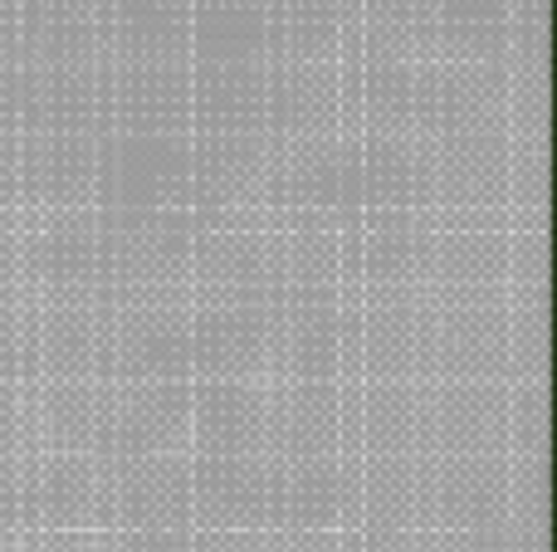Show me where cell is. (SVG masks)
Listing matches in <instances>:
<instances>
[{
	"label": "cell",
	"mask_w": 557,
	"mask_h": 552,
	"mask_svg": "<svg viewBox=\"0 0 557 552\" xmlns=\"http://www.w3.org/2000/svg\"><path fill=\"white\" fill-rule=\"evenodd\" d=\"M288 552H352V548H288Z\"/></svg>",
	"instance_id": "cell-56"
},
{
	"label": "cell",
	"mask_w": 557,
	"mask_h": 552,
	"mask_svg": "<svg viewBox=\"0 0 557 552\" xmlns=\"http://www.w3.org/2000/svg\"><path fill=\"white\" fill-rule=\"evenodd\" d=\"M108 552H191V548H117V543H103Z\"/></svg>",
	"instance_id": "cell-54"
},
{
	"label": "cell",
	"mask_w": 557,
	"mask_h": 552,
	"mask_svg": "<svg viewBox=\"0 0 557 552\" xmlns=\"http://www.w3.org/2000/svg\"><path fill=\"white\" fill-rule=\"evenodd\" d=\"M347 313L352 303H270V381L323 387L347 381Z\"/></svg>",
	"instance_id": "cell-22"
},
{
	"label": "cell",
	"mask_w": 557,
	"mask_h": 552,
	"mask_svg": "<svg viewBox=\"0 0 557 552\" xmlns=\"http://www.w3.org/2000/svg\"><path fill=\"white\" fill-rule=\"evenodd\" d=\"M98 538L117 548H191V460L103 465Z\"/></svg>",
	"instance_id": "cell-2"
},
{
	"label": "cell",
	"mask_w": 557,
	"mask_h": 552,
	"mask_svg": "<svg viewBox=\"0 0 557 552\" xmlns=\"http://www.w3.org/2000/svg\"><path fill=\"white\" fill-rule=\"evenodd\" d=\"M98 137L20 133V211H94Z\"/></svg>",
	"instance_id": "cell-34"
},
{
	"label": "cell",
	"mask_w": 557,
	"mask_h": 552,
	"mask_svg": "<svg viewBox=\"0 0 557 552\" xmlns=\"http://www.w3.org/2000/svg\"><path fill=\"white\" fill-rule=\"evenodd\" d=\"M504 552H548V460H509Z\"/></svg>",
	"instance_id": "cell-41"
},
{
	"label": "cell",
	"mask_w": 557,
	"mask_h": 552,
	"mask_svg": "<svg viewBox=\"0 0 557 552\" xmlns=\"http://www.w3.org/2000/svg\"><path fill=\"white\" fill-rule=\"evenodd\" d=\"M416 133H357V215H416Z\"/></svg>",
	"instance_id": "cell-38"
},
{
	"label": "cell",
	"mask_w": 557,
	"mask_h": 552,
	"mask_svg": "<svg viewBox=\"0 0 557 552\" xmlns=\"http://www.w3.org/2000/svg\"><path fill=\"white\" fill-rule=\"evenodd\" d=\"M191 68H264V0H196Z\"/></svg>",
	"instance_id": "cell-40"
},
{
	"label": "cell",
	"mask_w": 557,
	"mask_h": 552,
	"mask_svg": "<svg viewBox=\"0 0 557 552\" xmlns=\"http://www.w3.org/2000/svg\"><path fill=\"white\" fill-rule=\"evenodd\" d=\"M0 552H20V548H0Z\"/></svg>",
	"instance_id": "cell-58"
},
{
	"label": "cell",
	"mask_w": 557,
	"mask_h": 552,
	"mask_svg": "<svg viewBox=\"0 0 557 552\" xmlns=\"http://www.w3.org/2000/svg\"><path fill=\"white\" fill-rule=\"evenodd\" d=\"M347 299L343 230L270 221V303Z\"/></svg>",
	"instance_id": "cell-30"
},
{
	"label": "cell",
	"mask_w": 557,
	"mask_h": 552,
	"mask_svg": "<svg viewBox=\"0 0 557 552\" xmlns=\"http://www.w3.org/2000/svg\"><path fill=\"white\" fill-rule=\"evenodd\" d=\"M127 460H191V381L103 387L98 465Z\"/></svg>",
	"instance_id": "cell-12"
},
{
	"label": "cell",
	"mask_w": 557,
	"mask_h": 552,
	"mask_svg": "<svg viewBox=\"0 0 557 552\" xmlns=\"http://www.w3.org/2000/svg\"><path fill=\"white\" fill-rule=\"evenodd\" d=\"M191 552H270V543H191Z\"/></svg>",
	"instance_id": "cell-53"
},
{
	"label": "cell",
	"mask_w": 557,
	"mask_h": 552,
	"mask_svg": "<svg viewBox=\"0 0 557 552\" xmlns=\"http://www.w3.org/2000/svg\"><path fill=\"white\" fill-rule=\"evenodd\" d=\"M191 303H270V225H196Z\"/></svg>",
	"instance_id": "cell-27"
},
{
	"label": "cell",
	"mask_w": 557,
	"mask_h": 552,
	"mask_svg": "<svg viewBox=\"0 0 557 552\" xmlns=\"http://www.w3.org/2000/svg\"><path fill=\"white\" fill-rule=\"evenodd\" d=\"M0 133H20V64H0Z\"/></svg>",
	"instance_id": "cell-50"
},
{
	"label": "cell",
	"mask_w": 557,
	"mask_h": 552,
	"mask_svg": "<svg viewBox=\"0 0 557 552\" xmlns=\"http://www.w3.org/2000/svg\"><path fill=\"white\" fill-rule=\"evenodd\" d=\"M20 133L98 137V68H20Z\"/></svg>",
	"instance_id": "cell-35"
},
{
	"label": "cell",
	"mask_w": 557,
	"mask_h": 552,
	"mask_svg": "<svg viewBox=\"0 0 557 552\" xmlns=\"http://www.w3.org/2000/svg\"><path fill=\"white\" fill-rule=\"evenodd\" d=\"M347 299H425L421 215H357L343 230Z\"/></svg>",
	"instance_id": "cell-23"
},
{
	"label": "cell",
	"mask_w": 557,
	"mask_h": 552,
	"mask_svg": "<svg viewBox=\"0 0 557 552\" xmlns=\"http://www.w3.org/2000/svg\"><path fill=\"white\" fill-rule=\"evenodd\" d=\"M20 68H98V25L84 0H15Z\"/></svg>",
	"instance_id": "cell-36"
},
{
	"label": "cell",
	"mask_w": 557,
	"mask_h": 552,
	"mask_svg": "<svg viewBox=\"0 0 557 552\" xmlns=\"http://www.w3.org/2000/svg\"><path fill=\"white\" fill-rule=\"evenodd\" d=\"M352 494H357V460L347 455L270 465L264 543H270V552L352 548Z\"/></svg>",
	"instance_id": "cell-3"
},
{
	"label": "cell",
	"mask_w": 557,
	"mask_h": 552,
	"mask_svg": "<svg viewBox=\"0 0 557 552\" xmlns=\"http://www.w3.org/2000/svg\"><path fill=\"white\" fill-rule=\"evenodd\" d=\"M431 309V377L509 381V299H445Z\"/></svg>",
	"instance_id": "cell-20"
},
{
	"label": "cell",
	"mask_w": 557,
	"mask_h": 552,
	"mask_svg": "<svg viewBox=\"0 0 557 552\" xmlns=\"http://www.w3.org/2000/svg\"><path fill=\"white\" fill-rule=\"evenodd\" d=\"M98 133L191 137V68H98Z\"/></svg>",
	"instance_id": "cell-24"
},
{
	"label": "cell",
	"mask_w": 557,
	"mask_h": 552,
	"mask_svg": "<svg viewBox=\"0 0 557 552\" xmlns=\"http://www.w3.org/2000/svg\"><path fill=\"white\" fill-rule=\"evenodd\" d=\"M509 299V381H548V293Z\"/></svg>",
	"instance_id": "cell-43"
},
{
	"label": "cell",
	"mask_w": 557,
	"mask_h": 552,
	"mask_svg": "<svg viewBox=\"0 0 557 552\" xmlns=\"http://www.w3.org/2000/svg\"><path fill=\"white\" fill-rule=\"evenodd\" d=\"M20 303L98 299V211H20Z\"/></svg>",
	"instance_id": "cell-4"
},
{
	"label": "cell",
	"mask_w": 557,
	"mask_h": 552,
	"mask_svg": "<svg viewBox=\"0 0 557 552\" xmlns=\"http://www.w3.org/2000/svg\"><path fill=\"white\" fill-rule=\"evenodd\" d=\"M0 460H20V381H0Z\"/></svg>",
	"instance_id": "cell-48"
},
{
	"label": "cell",
	"mask_w": 557,
	"mask_h": 552,
	"mask_svg": "<svg viewBox=\"0 0 557 552\" xmlns=\"http://www.w3.org/2000/svg\"><path fill=\"white\" fill-rule=\"evenodd\" d=\"M343 0H264V68L343 64Z\"/></svg>",
	"instance_id": "cell-37"
},
{
	"label": "cell",
	"mask_w": 557,
	"mask_h": 552,
	"mask_svg": "<svg viewBox=\"0 0 557 552\" xmlns=\"http://www.w3.org/2000/svg\"><path fill=\"white\" fill-rule=\"evenodd\" d=\"M191 215L98 211V303H191Z\"/></svg>",
	"instance_id": "cell-1"
},
{
	"label": "cell",
	"mask_w": 557,
	"mask_h": 552,
	"mask_svg": "<svg viewBox=\"0 0 557 552\" xmlns=\"http://www.w3.org/2000/svg\"><path fill=\"white\" fill-rule=\"evenodd\" d=\"M270 221L347 230L357 221V137L333 133L274 147Z\"/></svg>",
	"instance_id": "cell-7"
},
{
	"label": "cell",
	"mask_w": 557,
	"mask_h": 552,
	"mask_svg": "<svg viewBox=\"0 0 557 552\" xmlns=\"http://www.w3.org/2000/svg\"><path fill=\"white\" fill-rule=\"evenodd\" d=\"M20 552H108L103 538H25Z\"/></svg>",
	"instance_id": "cell-51"
},
{
	"label": "cell",
	"mask_w": 557,
	"mask_h": 552,
	"mask_svg": "<svg viewBox=\"0 0 557 552\" xmlns=\"http://www.w3.org/2000/svg\"><path fill=\"white\" fill-rule=\"evenodd\" d=\"M191 381H270V303H191Z\"/></svg>",
	"instance_id": "cell-26"
},
{
	"label": "cell",
	"mask_w": 557,
	"mask_h": 552,
	"mask_svg": "<svg viewBox=\"0 0 557 552\" xmlns=\"http://www.w3.org/2000/svg\"><path fill=\"white\" fill-rule=\"evenodd\" d=\"M98 426H103V381H20V460H98Z\"/></svg>",
	"instance_id": "cell-28"
},
{
	"label": "cell",
	"mask_w": 557,
	"mask_h": 552,
	"mask_svg": "<svg viewBox=\"0 0 557 552\" xmlns=\"http://www.w3.org/2000/svg\"><path fill=\"white\" fill-rule=\"evenodd\" d=\"M270 460H191V543H264Z\"/></svg>",
	"instance_id": "cell-17"
},
{
	"label": "cell",
	"mask_w": 557,
	"mask_h": 552,
	"mask_svg": "<svg viewBox=\"0 0 557 552\" xmlns=\"http://www.w3.org/2000/svg\"><path fill=\"white\" fill-rule=\"evenodd\" d=\"M553 10L548 0H509V29H504V74L529 78L553 74Z\"/></svg>",
	"instance_id": "cell-42"
},
{
	"label": "cell",
	"mask_w": 557,
	"mask_h": 552,
	"mask_svg": "<svg viewBox=\"0 0 557 552\" xmlns=\"http://www.w3.org/2000/svg\"><path fill=\"white\" fill-rule=\"evenodd\" d=\"M191 137L98 133L94 211H186Z\"/></svg>",
	"instance_id": "cell-11"
},
{
	"label": "cell",
	"mask_w": 557,
	"mask_h": 552,
	"mask_svg": "<svg viewBox=\"0 0 557 552\" xmlns=\"http://www.w3.org/2000/svg\"><path fill=\"white\" fill-rule=\"evenodd\" d=\"M270 137H191L186 215L196 225H270Z\"/></svg>",
	"instance_id": "cell-8"
},
{
	"label": "cell",
	"mask_w": 557,
	"mask_h": 552,
	"mask_svg": "<svg viewBox=\"0 0 557 552\" xmlns=\"http://www.w3.org/2000/svg\"><path fill=\"white\" fill-rule=\"evenodd\" d=\"M352 133L343 98V64L264 68V137L270 147Z\"/></svg>",
	"instance_id": "cell-29"
},
{
	"label": "cell",
	"mask_w": 557,
	"mask_h": 552,
	"mask_svg": "<svg viewBox=\"0 0 557 552\" xmlns=\"http://www.w3.org/2000/svg\"><path fill=\"white\" fill-rule=\"evenodd\" d=\"M416 215H509V133L421 137Z\"/></svg>",
	"instance_id": "cell-6"
},
{
	"label": "cell",
	"mask_w": 557,
	"mask_h": 552,
	"mask_svg": "<svg viewBox=\"0 0 557 552\" xmlns=\"http://www.w3.org/2000/svg\"><path fill=\"white\" fill-rule=\"evenodd\" d=\"M103 348V303H25V338H20V381H98Z\"/></svg>",
	"instance_id": "cell-21"
},
{
	"label": "cell",
	"mask_w": 557,
	"mask_h": 552,
	"mask_svg": "<svg viewBox=\"0 0 557 552\" xmlns=\"http://www.w3.org/2000/svg\"><path fill=\"white\" fill-rule=\"evenodd\" d=\"M431 548H499L509 528V455L425 460Z\"/></svg>",
	"instance_id": "cell-10"
},
{
	"label": "cell",
	"mask_w": 557,
	"mask_h": 552,
	"mask_svg": "<svg viewBox=\"0 0 557 552\" xmlns=\"http://www.w3.org/2000/svg\"><path fill=\"white\" fill-rule=\"evenodd\" d=\"M425 303L509 293V215H421Z\"/></svg>",
	"instance_id": "cell-5"
},
{
	"label": "cell",
	"mask_w": 557,
	"mask_h": 552,
	"mask_svg": "<svg viewBox=\"0 0 557 552\" xmlns=\"http://www.w3.org/2000/svg\"><path fill=\"white\" fill-rule=\"evenodd\" d=\"M431 552H499V548H431Z\"/></svg>",
	"instance_id": "cell-55"
},
{
	"label": "cell",
	"mask_w": 557,
	"mask_h": 552,
	"mask_svg": "<svg viewBox=\"0 0 557 552\" xmlns=\"http://www.w3.org/2000/svg\"><path fill=\"white\" fill-rule=\"evenodd\" d=\"M270 381H191V460L264 455Z\"/></svg>",
	"instance_id": "cell-33"
},
{
	"label": "cell",
	"mask_w": 557,
	"mask_h": 552,
	"mask_svg": "<svg viewBox=\"0 0 557 552\" xmlns=\"http://www.w3.org/2000/svg\"><path fill=\"white\" fill-rule=\"evenodd\" d=\"M191 137H264V68H191Z\"/></svg>",
	"instance_id": "cell-39"
},
{
	"label": "cell",
	"mask_w": 557,
	"mask_h": 552,
	"mask_svg": "<svg viewBox=\"0 0 557 552\" xmlns=\"http://www.w3.org/2000/svg\"><path fill=\"white\" fill-rule=\"evenodd\" d=\"M98 509H103V465L94 455L20 460V528H25V538H98Z\"/></svg>",
	"instance_id": "cell-14"
},
{
	"label": "cell",
	"mask_w": 557,
	"mask_h": 552,
	"mask_svg": "<svg viewBox=\"0 0 557 552\" xmlns=\"http://www.w3.org/2000/svg\"><path fill=\"white\" fill-rule=\"evenodd\" d=\"M343 455L425 460V381H343Z\"/></svg>",
	"instance_id": "cell-15"
},
{
	"label": "cell",
	"mask_w": 557,
	"mask_h": 552,
	"mask_svg": "<svg viewBox=\"0 0 557 552\" xmlns=\"http://www.w3.org/2000/svg\"><path fill=\"white\" fill-rule=\"evenodd\" d=\"M509 133L504 64H421V137Z\"/></svg>",
	"instance_id": "cell-25"
},
{
	"label": "cell",
	"mask_w": 557,
	"mask_h": 552,
	"mask_svg": "<svg viewBox=\"0 0 557 552\" xmlns=\"http://www.w3.org/2000/svg\"><path fill=\"white\" fill-rule=\"evenodd\" d=\"M509 460H548V381H509Z\"/></svg>",
	"instance_id": "cell-44"
},
{
	"label": "cell",
	"mask_w": 557,
	"mask_h": 552,
	"mask_svg": "<svg viewBox=\"0 0 557 552\" xmlns=\"http://www.w3.org/2000/svg\"><path fill=\"white\" fill-rule=\"evenodd\" d=\"M406 552H431V548H406Z\"/></svg>",
	"instance_id": "cell-57"
},
{
	"label": "cell",
	"mask_w": 557,
	"mask_h": 552,
	"mask_svg": "<svg viewBox=\"0 0 557 552\" xmlns=\"http://www.w3.org/2000/svg\"><path fill=\"white\" fill-rule=\"evenodd\" d=\"M20 338H25V303H0V381H20Z\"/></svg>",
	"instance_id": "cell-45"
},
{
	"label": "cell",
	"mask_w": 557,
	"mask_h": 552,
	"mask_svg": "<svg viewBox=\"0 0 557 552\" xmlns=\"http://www.w3.org/2000/svg\"><path fill=\"white\" fill-rule=\"evenodd\" d=\"M509 455V381H425V460Z\"/></svg>",
	"instance_id": "cell-18"
},
{
	"label": "cell",
	"mask_w": 557,
	"mask_h": 552,
	"mask_svg": "<svg viewBox=\"0 0 557 552\" xmlns=\"http://www.w3.org/2000/svg\"><path fill=\"white\" fill-rule=\"evenodd\" d=\"M0 64H20V25H15V0H0Z\"/></svg>",
	"instance_id": "cell-52"
},
{
	"label": "cell",
	"mask_w": 557,
	"mask_h": 552,
	"mask_svg": "<svg viewBox=\"0 0 557 552\" xmlns=\"http://www.w3.org/2000/svg\"><path fill=\"white\" fill-rule=\"evenodd\" d=\"M421 64H499L509 0H411Z\"/></svg>",
	"instance_id": "cell-32"
},
{
	"label": "cell",
	"mask_w": 557,
	"mask_h": 552,
	"mask_svg": "<svg viewBox=\"0 0 557 552\" xmlns=\"http://www.w3.org/2000/svg\"><path fill=\"white\" fill-rule=\"evenodd\" d=\"M98 68H191V0L94 5Z\"/></svg>",
	"instance_id": "cell-19"
},
{
	"label": "cell",
	"mask_w": 557,
	"mask_h": 552,
	"mask_svg": "<svg viewBox=\"0 0 557 552\" xmlns=\"http://www.w3.org/2000/svg\"><path fill=\"white\" fill-rule=\"evenodd\" d=\"M20 460H0V548H20Z\"/></svg>",
	"instance_id": "cell-46"
},
{
	"label": "cell",
	"mask_w": 557,
	"mask_h": 552,
	"mask_svg": "<svg viewBox=\"0 0 557 552\" xmlns=\"http://www.w3.org/2000/svg\"><path fill=\"white\" fill-rule=\"evenodd\" d=\"M406 548H431L425 460L357 465L352 552H406Z\"/></svg>",
	"instance_id": "cell-16"
},
{
	"label": "cell",
	"mask_w": 557,
	"mask_h": 552,
	"mask_svg": "<svg viewBox=\"0 0 557 552\" xmlns=\"http://www.w3.org/2000/svg\"><path fill=\"white\" fill-rule=\"evenodd\" d=\"M98 381H103V387L191 381V303L103 309Z\"/></svg>",
	"instance_id": "cell-9"
},
{
	"label": "cell",
	"mask_w": 557,
	"mask_h": 552,
	"mask_svg": "<svg viewBox=\"0 0 557 552\" xmlns=\"http://www.w3.org/2000/svg\"><path fill=\"white\" fill-rule=\"evenodd\" d=\"M343 455V381L323 387H288L270 381V411H264V460H327Z\"/></svg>",
	"instance_id": "cell-31"
},
{
	"label": "cell",
	"mask_w": 557,
	"mask_h": 552,
	"mask_svg": "<svg viewBox=\"0 0 557 552\" xmlns=\"http://www.w3.org/2000/svg\"><path fill=\"white\" fill-rule=\"evenodd\" d=\"M0 215H20V133H0Z\"/></svg>",
	"instance_id": "cell-47"
},
{
	"label": "cell",
	"mask_w": 557,
	"mask_h": 552,
	"mask_svg": "<svg viewBox=\"0 0 557 552\" xmlns=\"http://www.w3.org/2000/svg\"><path fill=\"white\" fill-rule=\"evenodd\" d=\"M15 221L20 215H0V303L20 299V274H15Z\"/></svg>",
	"instance_id": "cell-49"
},
{
	"label": "cell",
	"mask_w": 557,
	"mask_h": 552,
	"mask_svg": "<svg viewBox=\"0 0 557 552\" xmlns=\"http://www.w3.org/2000/svg\"><path fill=\"white\" fill-rule=\"evenodd\" d=\"M347 381L431 377V309L425 299H347Z\"/></svg>",
	"instance_id": "cell-13"
}]
</instances>
